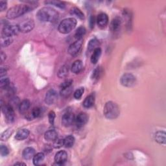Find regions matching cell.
Masks as SVG:
<instances>
[{"label":"cell","instance_id":"obj_1","mask_svg":"<svg viewBox=\"0 0 166 166\" xmlns=\"http://www.w3.org/2000/svg\"><path fill=\"white\" fill-rule=\"evenodd\" d=\"M26 3H29V4L24 5H16L12 7L11 9L7 12V17L9 19H15L21 16L24 15V14L28 12L35 9L37 5V2H25Z\"/></svg>","mask_w":166,"mask_h":166},{"label":"cell","instance_id":"obj_2","mask_svg":"<svg viewBox=\"0 0 166 166\" xmlns=\"http://www.w3.org/2000/svg\"><path fill=\"white\" fill-rule=\"evenodd\" d=\"M37 16L41 22H55L59 18V13L54 9L46 7L38 11Z\"/></svg>","mask_w":166,"mask_h":166},{"label":"cell","instance_id":"obj_3","mask_svg":"<svg viewBox=\"0 0 166 166\" xmlns=\"http://www.w3.org/2000/svg\"><path fill=\"white\" fill-rule=\"evenodd\" d=\"M120 110L118 105L114 102H107L103 110V114L108 120H115L120 116Z\"/></svg>","mask_w":166,"mask_h":166},{"label":"cell","instance_id":"obj_4","mask_svg":"<svg viewBox=\"0 0 166 166\" xmlns=\"http://www.w3.org/2000/svg\"><path fill=\"white\" fill-rule=\"evenodd\" d=\"M76 25H77V20L74 18H66L59 24L58 29L60 33L68 34L75 29Z\"/></svg>","mask_w":166,"mask_h":166},{"label":"cell","instance_id":"obj_5","mask_svg":"<svg viewBox=\"0 0 166 166\" xmlns=\"http://www.w3.org/2000/svg\"><path fill=\"white\" fill-rule=\"evenodd\" d=\"M2 110L5 116V118L8 123H12L15 120V113L13 107L11 104L3 105L2 103Z\"/></svg>","mask_w":166,"mask_h":166},{"label":"cell","instance_id":"obj_6","mask_svg":"<svg viewBox=\"0 0 166 166\" xmlns=\"http://www.w3.org/2000/svg\"><path fill=\"white\" fill-rule=\"evenodd\" d=\"M20 32L18 25H7L4 26L2 35V37H11L14 35H16Z\"/></svg>","mask_w":166,"mask_h":166},{"label":"cell","instance_id":"obj_7","mask_svg":"<svg viewBox=\"0 0 166 166\" xmlns=\"http://www.w3.org/2000/svg\"><path fill=\"white\" fill-rule=\"evenodd\" d=\"M136 82V79L134 75L131 73H124L120 79V83L124 87H132Z\"/></svg>","mask_w":166,"mask_h":166},{"label":"cell","instance_id":"obj_8","mask_svg":"<svg viewBox=\"0 0 166 166\" xmlns=\"http://www.w3.org/2000/svg\"><path fill=\"white\" fill-rule=\"evenodd\" d=\"M75 120V118L73 113L72 111H67L62 115V124L63 126L68 127L71 126Z\"/></svg>","mask_w":166,"mask_h":166},{"label":"cell","instance_id":"obj_9","mask_svg":"<svg viewBox=\"0 0 166 166\" xmlns=\"http://www.w3.org/2000/svg\"><path fill=\"white\" fill-rule=\"evenodd\" d=\"M18 26L20 32L27 33H29L33 29L34 27V23L32 20H27L18 25Z\"/></svg>","mask_w":166,"mask_h":166},{"label":"cell","instance_id":"obj_10","mask_svg":"<svg viewBox=\"0 0 166 166\" xmlns=\"http://www.w3.org/2000/svg\"><path fill=\"white\" fill-rule=\"evenodd\" d=\"M58 98V94L56 90L54 89L50 90L48 91L45 97V102L48 105H51L57 101Z\"/></svg>","mask_w":166,"mask_h":166},{"label":"cell","instance_id":"obj_11","mask_svg":"<svg viewBox=\"0 0 166 166\" xmlns=\"http://www.w3.org/2000/svg\"><path fill=\"white\" fill-rule=\"evenodd\" d=\"M82 43V39L76 40L75 42H73L69 46L68 53L71 55L72 56H75V55H77L81 49Z\"/></svg>","mask_w":166,"mask_h":166},{"label":"cell","instance_id":"obj_12","mask_svg":"<svg viewBox=\"0 0 166 166\" xmlns=\"http://www.w3.org/2000/svg\"><path fill=\"white\" fill-rule=\"evenodd\" d=\"M75 124L76 126L78 128H81L84 127L88 121V116L86 113L81 112L78 114V116L75 118Z\"/></svg>","mask_w":166,"mask_h":166},{"label":"cell","instance_id":"obj_13","mask_svg":"<svg viewBox=\"0 0 166 166\" xmlns=\"http://www.w3.org/2000/svg\"><path fill=\"white\" fill-rule=\"evenodd\" d=\"M54 159L57 165L64 164L68 159V153L65 151H60L55 155Z\"/></svg>","mask_w":166,"mask_h":166},{"label":"cell","instance_id":"obj_14","mask_svg":"<svg viewBox=\"0 0 166 166\" xmlns=\"http://www.w3.org/2000/svg\"><path fill=\"white\" fill-rule=\"evenodd\" d=\"M97 23L101 28L105 27L108 23V16L105 13H101L97 18Z\"/></svg>","mask_w":166,"mask_h":166},{"label":"cell","instance_id":"obj_15","mask_svg":"<svg viewBox=\"0 0 166 166\" xmlns=\"http://www.w3.org/2000/svg\"><path fill=\"white\" fill-rule=\"evenodd\" d=\"M121 25V21L119 17L114 18L110 23V28L112 33L118 32Z\"/></svg>","mask_w":166,"mask_h":166},{"label":"cell","instance_id":"obj_16","mask_svg":"<svg viewBox=\"0 0 166 166\" xmlns=\"http://www.w3.org/2000/svg\"><path fill=\"white\" fill-rule=\"evenodd\" d=\"M95 99V97L94 94L92 93L91 94H90L85 98L84 101H83V103H82L83 106H84L85 108H90L92 107L94 105Z\"/></svg>","mask_w":166,"mask_h":166},{"label":"cell","instance_id":"obj_17","mask_svg":"<svg viewBox=\"0 0 166 166\" xmlns=\"http://www.w3.org/2000/svg\"><path fill=\"white\" fill-rule=\"evenodd\" d=\"M44 138L46 141L53 142L58 138V133L55 130H49L45 133Z\"/></svg>","mask_w":166,"mask_h":166},{"label":"cell","instance_id":"obj_18","mask_svg":"<svg viewBox=\"0 0 166 166\" xmlns=\"http://www.w3.org/2000/svg\"><path fill=\"white\" fill-rule=\"evenodd\" d=\"M29 130L26 129H22L19 130L16 134L15 139L18 141H22L29 136Z\"/></svg>","mask_w":166,"mask_h":166},{"label":"cell","instance_id":"obj_19","mask_svg":"<svg viewBox=\"0 0 166 166\" xmlns=\"http://www.w3.org/2000/svg\"><path fill=\"white\" fill-rule=\"evenodd\" d=\"M35 155V150L33 147H27L25 148L23 153H22V156L25 160H31V158H33L34 156Z\"/></svg>","mask_w":166,"mask_h":166},{"label":"cell","instance_id":"obj_20","mask_svg":"<svg viewBox=\"0 0 166 166\" xmlns=\"http://www.w3.org/2000/svg\"><path fill=\"white\" fill-rule=\"evenodd\" d=\"M82 69H83V64L82 62L80 60H75L71 67L72 72L75 74L79 73L82 70Z\"/></svg>","mask_w":166,"mask_h":166},{"label":"cell","instance_id":"obj_21","mask_svg":"<svg viewBox=\"0 0 166 166\" xmlns=\"http://www.w3.org/2000/svg\"><path fill=\"white\" fill-rule=\"evenodd\" d=\"M30 107H31V102L28 99L23 100L19 104L18 106L19 111L21 114H24L29 109Z\"/></svg>","mask_w":166,"mask_h":166},{"label":"cell","instance_id":"obj_22","mask_svg":"<svg viewBox=\"0 0 166 166\" xmlns=\"http://www.w3.org/2000/svg\"><path fill=\"white\" fill-rule=\"evenodd\" d=\"M101 53H102V51L100 47L96 48V49L94 51V53L92 55V57H91V62L92 64H97V62H98V60H99V58L101 55Z\"/></svg>","mask_w":166,"mask_h":166},{"label":"cell","instance_id":"obj_23","mask_svg":"<svg viewBox=\"0 0 166 166\" xmlns=\"http://www.w3.org/2000/svg\"><path fill=\"white\" fill-rule=\"evenodd\" d=\"M155 138L156 142H157L158 143L165 144V133L164 131H158L155 136Z\"/></svg>","mask_w":166,"mask_h":166},{"label":"cell","instance_id":"obj_24","mask_svg":"<svg viewBox=\"0 0 166 166\" xmlns=\"http://www.w3.org/2000/svg\"><path fill=\"white\" fill-rule=\"evenodd\" d=\"M75 140L73 136L69 135L64 139V146L66 148H70L73 146Z\"/></svg>","mask_w":166,"mask_h":166},{"label":"cell","instance_id":"obj_25","mask_svg":"<svg viewBox=\"0 0 166 166\" xmlns=\"http://www.w3.org/2000/svg\"><path fill=\"white\" fill-rule=\"evenodd\" d=\"M45 158V155L43 153H38L34 156L33 162L34 165H38L42 162Z\"/></svg>","mask_w":166,"mask_h":166},{"label":"cell","instance_id":"obj_26","mask_svg":"<svg viewBox=\"0 0 166 166\" xmlns=\"http://www.w3.org/2000/svg\"><path fill=\"white\" fill-rule=\"evenodd\" d=\"M86 30L85 27L80 26L79 28L76 30L75 33V38L77 40H81L82 39V37L85 36L86 34Z\"/></svg>","mask_w":166,"mask_h":166},{"label":"cell","instance_id":"obj_27","mask_svg":"<svg viewBox=\"0 0 166 166\" xmlns=\"http://www.w3.org/2000/svg\"><path fill=\"white\" fill-rule=\"evenodd\" d=\"M99 40H97L96 38H94V39H92L90 40L89 43L88 44V51L91 52L92 51H94L96 48L99 47Z\"/></svg>","mask_w":166,"mask_h":166},{"label":"cell","instance_id":"obj_28","mask_svg":"<svg viewBox=\"0 0 166 166\" xmlns=\"http://www.w3.org/2000/svg\"><path fill=\"white\" fill-rule=\"evenodd\" d=\"M69 72V68L67 65H64L59 69L58 72V77L59 78H65L66 77Z\"/></svg>","mask_w":166,"mask_h":166},{"label":"cell","instance_id":"obj_29","mask_svg":"<svg viewBox=\"0 0 166 166\" xmlns=\"http://www.w3.org/2000/svg\"><path fill=\"white\" fill-rule=\"evenodd\" d=\"M70 14L72 15H74L75 16H77L78 18L80 20H84L85 19V15L77 7H73L71 11H70Z\"/></svg>","mask_w":166,"mask_h":166},{"label":"cell","instance_id":"obj_30","mask_svg":"<svg viewBox=\"0 0 166 166\" xmlns=\"http://www.w3.org/2000/svg\"><path fill=\"white\" fill-rule=\"evenodd\" d=\"M45 3L55 5V7H59V8L62 9H64L66 7V4L63 2L54 1V0H52V1H46V2H45Z\"/></svg>","mask_w":166,"mask_h":166},{"label":"cell","instance_id":"obj_31","mask_svg":"<svg viewBox=\"0 0 166 166\" xmlns=\"http://www.w3.org/2000/svg\"><path fill=\"white\" fill-rule=\"evenodd\" d=\"M11 85L10 80L7 77H2L0 81V87L2 89L7 90Z\"/></svg>","mask_w":166,"mask_h":166},{"label":"cell","instance_id":"obj_32","mask_svg":"<svg viewBox=\"0 0 166 166\" xmlns=\"http://www.w3.org/2000/svg\"><path fill=\"white\" fill-rule=\"evenodd\" d=\"M13 133V130L12 129H8L2 134L1 135V140L2 141H6L8 140L9 138L11 136V134Z\"/></svg>","mask_w":166,"mask_h":166},{"label":"cell","instance_id":"obj_33","mask_svg":"<svg viewBox=\"0 0 166 166\" xmlns=\"http://www.w3.org/2000/svg\"><path fill=\"white\" fill-rule=\"evenodd\" d=\"M12 42V38L11 37H2L1 45L2 47H7Z\"/></svg>","mask_w":166,"mask_h":166},{"label":"cell","instance_id":"obj_34","mask_svg":"<svg viewBox=\"0 0 166 166\" xmlns=\"http://www.w3.org/2000/svg\"><path fill=\"white\" fill-rule=\"evenodd\" d=\"M84 92H85V89L84 88H79V89L76 90L75 92H74V98L76 99H80L82 96L83 95V94H84Z\"/></svg>","mask_w":166,"mask_h":166},{"label":"cell","instance_id":"obj_35","mask_svg":"<svg viewBox=\"0 0 166 166\" xmlns=\"http://www.w3.org/2000/svg\"><path fill=\"white\" fill-rule=\"evenodd\" d=\"M53 146L55 149H59L62 146H64V140L60 139V138H57V139L53 141Z\"/></svg>","mask_w":166,"mask_h":166},{"label":"cell","instance_id":"obj_36","mask_svg":"<svg viewBox=\"0 0 166 166\" xmlns=\"http://www.w3.org/2000/svg\"><path fill=\"white\" fill-rule=\"evenodd\" d=\"M72 92V86L60 90V94L63 97H67L70 95Z\"/></svg>","mask_w":166,"mask_h":166},{"label":"cell","instance_id":"obj_37","mask_svg":"<svg viewBox=\"0 0 166 166\" xmlns=\"http://www.w3.org/2000/svg\"><path fill=\"white\" fill-rule=\"evenodd\" d=\"M101 74V68L100 67H97L95 70L93 71V73L92 74V79L95 80V79H98Z\"/></svg>","mask_w":166,"mask_h":166},{"label":"cell","instance_id":"obj_38","mask_svg":"<svg viewBox=\"0 0 166 166\" xmlns=\"http://www.w3.org/2000/svg\"><path fill=\"white\" fill-rule=\"evenodd\" d=\"M9 153V150L7 147L4 145H1L0 146V154L2 156H7Z\"/></svg>","mask_w":166,"mask_h":166},{"label":"cell","instance_id":"obj_39","mask_svg":"<svg viewBox=\"0 0 166 166\" xmlns=\"http://www.w3.org/2000/svg\"><path fill=\"white\" fill-rule=\"evenodd\" d=\"M41 114V110L38 107H35L32 110L31 112V116H33V118H37V117H39Z\"/></svg>","mask_w":166,"mask_h":166},{"label":"cell","instance_id":"obj_40","mask_svg":"<svg viewBox=\"0 0 166 166\" xmlns=\"http://www.w3.org/2000/svg\"><path fill=\"white\" fill-rule=\"evenodd\" d=\"M72 83H73V81L71 80V79L66 80V81H64L63 82H62V84H61L60 86V90L64 89V88H68V87H70V86H72Z\"/></svg>","mask_w":166,"mask_h":166},{"label":"cell","instance_id":"obj_41","mask_svg":"<svg viewBox=\"0 0 166 166\" xmlns=\"http://www.w3.org/2000/svg\"><path fill=\"white\" fill-rule=\"evenodd\" d=\"M55 117H56V114L54 111H50L48 114V119H49V121L51 124H54Z\"/></svg>","mask_w":166,"mask_h":166},{"label":"cell","instance_id":"obj_42","mask_svg":"<svg viewBox=\"0 0 166 166\" xmlns=\"http://www.w3.org/2000/svg\"><path fill=\"white\" fill-rule=\"evenodd\" d=\"M7 7V3L5 1H1L0 2V10L2 12L4 11L6 9Z\"/></svg>","mask_w":166,"mask_h":166},{"label":"cell","instance_id":"obj_43","mask_svg":"<svg viewBox=\"0 0 166 166\" xmlns=\"http://www.w3.org/2000/svg\"><path fill=\"white\" fill-rule=\"evenodd\" d=\"M95 17L94 16H92L90 18V22H89V24H90V27L91 29H93L94 27V25H95Z\"/></svg>","mask_w":166,"mask_h":166},{"label":"cell","instance_id":"obj_44","mask_svg":"<svg viewBox=\"0 0 166 166\" xmlns=\"http://www.w3.org/2000/svg\"><path fill=\"white\" fill-rule=\"evenodd\" d=\"M7 73V69L3 68V67H2L1 68V77H3V76H5Z\"/></svg>","mask_w":166,"mask_h":166},{"label":"cell","instance_id":"obj_45","mask_svg":"<svg viewBox=\"0 0 166 166\" xmlns=\"http://www.w3.org/2000/svg\"><path fill=\"white\" fill-rule=\"evenodd\" d=\"M5 59H6V55L3 51H2V53H1V62L2 63H3V62L5 60Z\"/></svg>","mask_w":166,"mask_h":166},{"label":"cell","instance_id":"obj_46","mask_svg":"<svg viewBox=\"0 0 166 166\" xmlns=\"http://www.w3.org/2000/svg\"><path fill=\"white\" fill-rule=\"evenodd\" d=\"M15 165H26V164L23 162H17L15 164Z\"/></svg>","mask_w":166,"mask_h":166}]
</instances>
